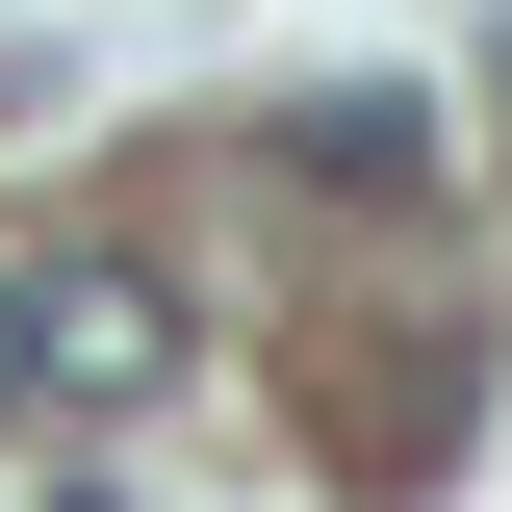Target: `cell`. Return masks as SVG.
I'll use <instances>...</instances> for the list:
<instances>
[{
  "instance_id": "7a4b0ae2",
  "label": "cell",
  "mask_w": 512,
  "mask_h": 512,
  "mask_svg": "<svg viewBox=\"0 0 512 512\" xmlns=\"http://www.w3.org/2000/svg\"><path fill=\"white\" fill-rule=\"evenodd\" d=\"M282 154H308L333 205H384V180H436V103H384V77H333V103H282Z\"/></svg>"
},
{
  "instance_id": "3957f363",
  "label": "cell",
  "mask_w": 512,
  "mask_h": 512,
  "mask_svg": "<svg viewBox=\"0 0 512 512\" xmlns=\"http://www.w3.org/2000/svg\"><path fill=\"white\" fill-rule=\"evenodd\" d=\"M0 410H26V256H0Z\"/></svg>"
},
{
  "instance_id": "6da1fadb",
  "label": "cell",
  "mask_w": 512,
  "mask_h": 512,
  "mask_svg": "<svg viewBox=\"0 0 512 512\" xmlns=\"http://www.w3.org/2000/svg\"><path fill=\"white\" fill-rule=\"evenodd\" d=\"M180 384V282L128 231H77V256H26V410H154Z\"/></svg>"
},
{
  "instance_id": "277c9868",
  "label": "cell",
  "mask_w": 512,
  "mask_h": 512,
  "mask_svg": "<svg viewBox=\"0 0 512 512\" xmlns=\"http://www.w3.org/2000/svg\"><path fill=\"white\" fill-rule=\"evenodd\" d=\"M487 77H512V26H487Z\"/></svg>"
}]
</instances>
